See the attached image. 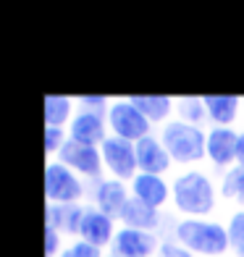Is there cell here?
I'll use <instances>...</instances> for the list:
<instances>
[{"label":"cell","instance_id":"6da1fadb","mask_svg":"<svg viewBox=\"0 0 244 257\" xmlns=\"http://www.w3.org/2000/svg\"><path fill=\"white\" fill-rule=\"evenodd\" d=\"M215 184L202 171H184L171 184V202L187 218H205L215 210Z\"/></svg>","mask_w":244,"mask_h":257},{"label":"cell","instance_id":"7a4b0ae2","mask_svg":"<svg viewBox=\"0 0 244 257\" xmlns=\"http://www.w3.org/2000/svg\"><path fill=\"white\" fill-rule=\"evenodd\" d=\"M176 241L192 254H205V257H220L226 254L228 247V228L218 220L207 218H181L176 226Z\"/></svg>","mask_w":244,"mask_h":257},{"label":"cell","instance_id":"3957f363","mask_svg":"<svg viewBox=\"0 0 244 257\" xmlns=\"http://www.w3.org/2000/svg\"><path fill=\"white\" fill-rule=\"evenodd\" d=\"M160 142L168 150L171 160L181 163V166L200 163L202 158H207V132H202V126H192V123L173 118L168 123H163Z\"/></svg>","mask_w":244,"mask_h":257},{"label":"cell","instance_id":"277c9868","mask_svg":"<svg viewBox=\"0 0 244 257\" xmlns=\"http://www.w3.org/2000/svg\"><path fill=\"white\" fill-rule=\"evenodd\" d=\"M45 197L53 205H79V200L84 197L81 176H76L61 160H48V166H45Z\"/></svg>","mask_w":244,"mask_h":257},{"label":"cell","instance_id":"5b68a950","mask_svg":"<svg viewBox=\"0 0 244 257\" xmlns=\"http://www.w3.org/2000/svg\"><path fill=\"white\" fill-rule=\"evenodd\" d=\"M150 123L142 110L129 100V97H121V100H113L110 102V110H108V128L113 132V137H121L126 142H139V139L150 137Z\"/></svg>","mask_w":244,"mask_h":257},{"label":"cell","instance_id":"8992f818","mask_svg":"<svg viewBox=\"0 0 244 257\" xmlns=\"http://www.w3.org/2000/svg\"><path fill=\"white\" fill-rule=\"evenodd\" d=\"M100 153H102V163L105 168L110 171L113 179L118 181H134L137 173H139V166H137V145L134 142H126L121 137H108L105 142L100 145Z\"/></svg>","mask_w":244,"mask_h":257},{"label":"cell","instance_id":"52a82bcc","mask_svg":"<svg viewBox=\"0 0 244 257\" xmlns=\"http://www.w3.org/2000/svg\"><path fill=\"white\" fill-rule=\"evenodd\" d=\"M58 160H61L63 166H68L81 179L102 181V166H105V163H102L100 147L81 145V142L68 137V142L61 147V153H58Z\"/></svg>","mask_w":244,"mask_h":257},{"label":"cell","instance_id":"ba28073f","mask_svg":"<svg viewBox=\"0 0 244 257\" xmlns=\"http://www.w3.org/2000/svg\"><path fill=\"white\" fill-rule=\"evenodd\" d=\"M115 220L105 213H100L97 207H84V215H81V226H79V239L92 244V247H113V239H115Z\"/></svg>","mask_w":244,"mask_h":257},{"label":"cell","instance_id":"9c48e42d","mask_svg":"<svg viewBox=\"0 0 244 257\" xmlns=\"http://www.w3.org/2000/svg\"><path fill=\"white\" fill-rule=\"evenodd\" d=\"M239 134L231 126H215L207 132V158L218 168H234L236 166V150H239Z\"/></svg>","mask_w":244,"mask_h":257},{"label":"cell","instance_id":"30bf717a","mask_svg":"<svg viewBox=\"0 0 244 257\" xmlns=\"http://www.w3.org/2000/svg\"><path fill=\"white\" fill-rule=\"evenodd\" d=\"M160 241L150 231H137V228H118L113 239V252L121 257H158Z\"/></svg>","mask_w":244,"mask_h":257},{"label":"cell","instance_id":"8fae6325","mask_svg":"<svg viewBox=\"0 0 244 257\" xmlns=\"http://www.w3.org/2000/svg\"><path fill=\"white\" fill-rule=\"evenodd\" d=\"M171 155L168 150L163 147L160 137H145L137 142V166L139 173H153V176H163L168 168H171Z\"/></svg>","mask_w":244,"mask_h":257},{"label":"cell","instance_id":"7c38bea8","mask_svg":"<svg viewBox=\"0 0 244 257\" xmlns=\"http://www.w3.org/2000/svg\"><path fill=\"white\" fill-rule=\"evenodd\" d=\"M132 200V189H126V184L118 179H102L97 181V189H95V207L100 213L110 215L113 220L121 218L126 202Z\"/></svg>","mask_w":244,"mask_h":257},{"label":"cell","instance_id":"4fadbf2b","mask_svg":"<svg viewBox=\"0 0 244 257\" xmlns=\"http://www.w3.org/2000/svg\"><path fill=\"white\" fill-rule=\"evenodd\" d=\"M68 137L76 139V142H81V145L100 147V145L110 137V134L105 132V115L79 110V113L74 115V121L68 123Z\"/></svg>","mask_w":244,"mask_h":257},{"label":"cell","instance_id":"5bb4252c","mask_svg":"<svg viewBox=\"0 0 244 257\" xmlns=\"http://www.w3.org/2000/svg\"><path fill=\"white\" fill-rule=\"evenodd\" d=\"M132 197H137L139 202H145L150 207L160 210L171 200V186L166 184L163 176H153V173H137V179L132 181Z\"/></svg>","mask_w":244,"mask_h":257},{"label":"cell","instance_id":"9a60e30c","mask_svg":"<svg viewBox=\"0 0 244 257\" xmlns=\"http://www.w3.org/2000/svg\"><path fill=\"white\" fill-rule=\"evenodd\" d=\"M84 207L87 205H53V202H48V207H45V226L61 231L63 236L66 233H76L79 236Z\"/></svg>","mask_w":244,"mask_h":257},{"label":"cell","instance_id":"2e32d148","mask_svg":"<svg viewBox=\"0 0 244 257\" xmlns=\"http://www.w3.org/2000/svg\"><path fill=\"white\" fill-rule=\"evenodd\" d=\"M202 100H205L207 118H210L215 126H231L239 118L241 97H236V95H207Z\"/></svg>","mask_w":244,"mask_h":257},{"label":"cell","instance_id":"e0dca14e","mask_svg":"<svg viewBox=\"0 0 244 257\" xmlns=\"http://www.w3.org/2000/svg\"><path fill=\"white\" fill-rule=\"evenodd\" d=\"M150 123H168L171 113L176 110V100L168 95H132L129 97Z\"/></svg>","mask_w":244,"mask_h":257},{"label":"cell","instance_id":"ac0fdd59","mask_svg":"<svg viewBox=\"0 0 244 257\" xmlns=\"http://www.w3.org/2000/svg\"><path fill=\"white\" fill-rule=\"evenodd\" d=\"M121 220L126 228H137V231H150L153 233L160 223V210L150 207L145 202H139L137 197H132L129 202H126L124 213H121Z\"/></svg>","mask_w":244,"mask_h":257},{"label":"cell","instance_id":"d6986e66","mask_svg":"<svg viewBox=\"0 0 244 257\" xmlns=\"http://www.w3.org/2000/svg\"><path fill=\"white\" fill-rule=\"evenodd\" d=\"M74 100L68 95H45L42 102V115H45V126H55V128H63L66 123L74 121Z\"/></svg>","mask_w":244,"mask_h":257},{"label":"cell","instance_id":"ffe728a7","mask_svg":"<svg viewBox=\"0 0 244 257\" xmlns=\"http://www.w3.org/2000/svg\"><path fill=\"white\" fill-rule=\"evenodd\" d=\"M220 194L226 200L244 205V168L241 166H234L223 173V179H220Z\"/></svg>","mask_w":244,"mask_h":257},{"label":"cell","instance_id":"44dd1931","mask_svg":"<svg viewBox=\"0 0 244 257\" xmlns=\"http://www.w3.org/2000/svg\"><path fill=\"white\" fill-rule=\"evenodd\" d=\"M176 113H179V121L192 123V126H200L202 118H207L202 97H179L176 100Z\"/></svg>","mask_w":244,"mask_h":257},{"label":"cell","instance_id":"7402d4cb","mask_svg":"<svg viewBox=\"0 0 244 257\" xmlns=\"http://www.w3.org/2000/svg\"><path fill=\"white\" fill-rule=\"evenodd\" d=\"M228 247L236 257H244V210H236L234 215L228 218Z\"/></svg>","mask_w":244,"mask_h":257},{"label":"cell","instance_id":"603a6c76","mask_svg":"<svg viewBox=\"0 0 244 257\" xmlns=\"http://www.w3.org/2000/svg\"><path fill=\"white\" fill-rule=\"evenodd\" d=\"M68 142V128H55V126H45V153L53 160V155L61 153V147Z\"/></svg>","mask_w":244,"mask_h":257},{"label":"cell","instance_id":"cb8c5ba5","mask_svg":"<svg viewBox=\"0 0 244 257\" xmlns=\"http://www.w3.org/2000/svg\"><path fill=\"white\" fill-rule=\"evenodd\" d=\"M76 105H79V110L97 113V115H105V118L110 110V100L105 95H81V97H76Z\"/></svg>","mask_w":244,"mask_h":257},{"label":"cell","instance_id":"d4e9b609","mask_svg":"<svg viewBox=\"0 0 244 257\" xmlns=\"http://www.w3.org/2000/svg\"><path fill=\"white\" fill-rule=\"evenodd\" d=\"M58 257H105V254H102V249H97V247H92V244L76 239L74 244H68V247Z\"/></svg>","mask_w":244,"mask_h":257},{"label":"cell","instance_id":"484cf974","mask_svg":"<svg viewBox=\"0 0 244 257\" xmlns=\"http://www.w3.org/2000/svg\"><path fill=\"white\" fill-rule=\"evenodd\" d=\"M61 239H63V233L61 231H55L50 226H45V257H58L61 252Z\"/></svg>","mask_w":244,"mask_h":257},{"label":"cell","instance_id":"4316f807","mask_svg":"<svg viewBox=\"0 0 244 257\" xmlns=\"http://www.w3.org/2000/svg\"><path fill=\"white\" fill-rule=\"evenodd\" d=\"M158 257H194L189 249H184L179 241H160Z\"/></svg>","mask_w":244,"mask_h":257},{"label":"cell","instance_id":"83f0119b","mask_svg":"<svg viewBox=\"0 0 244 257\" xmlns=\"http://www.w3.org/2000/svg\"><path fill=\"white\" fill-rule=\"evenodd\" d=\"M236 166L244 168V132L239 134V150H236Z\"/></svg>","mask_w":244,"mask_h":257},{"label":"cell","instance_id":"f1b7e54d","mask_svg":"<svg viewBox=\"0 0 244 257\" xmlns=\"http://www.w3.org/2000/svg\"><path fill=\"white\" fill-rule=\"evenodd\" d=\"M105 257H121V254H115V252H110V254H105Z\"/></svg>","mask_w":244,"mask_h":257}]
</instances>
